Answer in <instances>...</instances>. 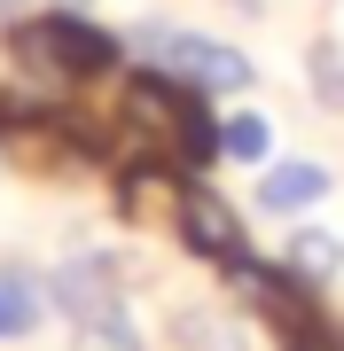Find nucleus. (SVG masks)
<instances>
[{
  "instance_id": "obj_1",
  "label": "nucleus",
  "mask_w": 344,
  "mask_h": 351,
  "mask_svg": "<svg viewBox=\"0 0 344 351\" xmlns=\"http://www.w3.org/2000/svg\"><path fill=\"white\" fill-rule=\"evenodd\" d=\"M110 164L126 156H165L180 164L188 180H204L219 164V117H211V94L180 86V78L149 71V63H126V78L110 86V133H102Z\"/></svg>"
},
{
  "instance_id": "obj_2",
  "label": "nucleus",
  "mask_w": 344,
  "mask_h": 351,
  "mask_svg": "<svg viewBox=\"0 0 344 351\" xmlns=\"http://www.w3.org/2000/svg\"><path fill=\"white\" fill-rule=\"evenodd\" d=\"M8 63H16V78H24L39 101H71L78 86L117 78L126 39H117L110 24H94L87 8H47V16L8 24Z\"/></svg>"
},
{
  "instance_id": "obj_3",
  "label": "nucleus",
  "mask_w": 344,
  "mask_h": 351,
  "mask_svg": "<svg viewBox=\"0 0 344 351\" xmlns=\"http://www.w3.org/2000/svg\"><path fill=\"white\" fill-rule=\"evenodd\" d=\"M117 39H126V63H149V71H165V78L211 94V101L219 94H258V63L242 47H227V39H211V32H188V24L149 16V24H133Z\"/></svg>"
},
{
  "instance_id": "obj_4",
  "label": "nucleus",
  "mask_w": 344,
  "mask_h": 351,
  "mask_svg": "<svg viewBox=\"0 0 344 351\" xmlns=\"http://www.w3.org/2000/svg\"><path fill=\"white\" fill-rule=\"evenodd\" d=\"M172 242H180L196 265H211V274H235V265L251 258V219H242L219 188L188 180L180 203H172Z\"/></svg>"
},
{
  "instance_id": "obj_5",
  "label": "nucleus",
  "mask_w": 344,
  "mask_h": 351,
  "mask_svg": "<svg viewBox=\"0 0 344 351\" xmlns=\"http://www.w3.org/2000/svg\"><path fill=\"white\" fill-rule=\"evenodd\" d=\"M47 304H55L63 320L117 313V304H126V258H117V250H71V258L47 274Z\"/></svg>"
},
{
  "instance_id": "obj_6",
  "label": "nucleus",
  "mask_w": 344,
  "mask_h": 351,
  "mask_svg": "<svg viewBox=\"0 0 344 351\" xmlns=\"http://www.w3.org/2000/svg\"><path fill=\"white\" fill-rule=\"evenodd\" d=\"M329 188H336V172L321 156H274L266 172L251 180V203L266 219H306V211H321L329 203Z\"/></svg>"
},
{
  "instance_id": "obj_7",
  "label": "nucleus",
  "mask_w": 344,
  "mask_h": 351,
  "mask_svg": "<svg viewBox=\"0 0 344 351\" xmlns=\"http://www.w3.org/2000/svg\"><path fill=\"white\" fill-rule=\"evenodd\" d=\"M180 188H188L180 164H165V156H126V164H117V219H126V226H157V219H165V226H172Z\"/></svg>"
},
{
  "instance_id": "obj_8",
  "label": "nucleus",
  "mask_w": 344,
  "mask_h": 351,
  "mask_svg": "<svg viewBox=\"0 0 344 351\" xmlns=\"http://www.w3.org/2000/svg\"><path fill=\"white\" fill-rule=\"evenodd\" d=\"M282 265H290L297 281H313L321 297L344 281V234L336 226H313V219H297L290 226V242H282Z\"/></svg>"
},
{
  "instance_id": "obj_9",
  "label": "nucleus",
  "mask_w": 344,
  "mask_h": 351,
  "mask_svg": "<svg viewBox=\"0 0 344 351\" xmlns=\"http://www.w3.org/2000/svg\"><path fill=\"white\" fill-rule=\"evenodd\" d=\"M165 343L172 351H251V336H242V320L227 304H172Z\"/></svg>"
},
{
  "instance_id": "obj_10",
  "label": "nucleus",
  "mask_w": 344,
  "mask_h": 351,
  "mask_svg": "<svg viewBox=\"0 0 344 351\" xmlns=\"http://www.w3.org/2000/svg\"><path fill=\"white\" fill-rule=\"evenodd\" d=\"M39 320H47V281L8 258V265H0V343L39 336Z\"/></svg>"
},
{
  "instance_id": "obj_11",
  "label": "nucleus",
  "mask_w": 344,
  "mask_h": 351,
  "mask_svg": "<svg viewBox=\"0 0 344 351\" xmlns=\"http://www.w3.org/2000/svg\"><path fill=\"white\" fill-rule=\"evenodd\" d=\"M219 164H235V172H266V164H274V125L258 110H227V117H219Z\"/></svg>"
},
{
  "instance_id": "obj_12",
  "label": "nucleus",
  "mask_w": 344,
  "mask_h": 351,
  "mask_svg": "<svg viewBox=\"0 0 344 351\" xmlns=\"http://www.w3.org/2000/svg\"><path fill=\"white\" fill-rule=\"evenodd\" d=\"M306 86H313V101H321L329 117H344V47H336L329 32L306 47Z\"/></svg>"
},
{
  "instance_id": "obj_13",
  "label": "nucleus",
  "mask_w": 344,
  "mask_h": 351,
  "mask_svg": "<svg viewBox=\"0 0 344 351\" xmlns=\"http://www.w3.org/2000/svg\"><path fill=\"white\" fill-rule=\"evenodd\" d=\"M71 351H149L141 343L133 313L117 304V313H94V320H71Z\"/></svg>"
},
{
  "instance_id": "obj_14",
  "label": "nucleus",
  "mask_w": 344,
  "mask_h": 351,
  "mask_svg": "<svg viewBox=\"0 0 344 351\" xmlns=\"http://www.w3.org/2000/svg\"><path fill=\"white\" fill-rule=\"evenodd\" d=\"M274 351H344V320L329 313V304H321L313 320H297V328H282V336H274Z\"/></svg>"
},
{
  "instance_id": "obj_15",
  "label": "nucleus",
  "mask_w": 344,
  "mask_h": 351,
  "mask_svg": "<svg viewBox=\"0 0 344 351\" xmlns=\"http://www.w3.org/2000/svg\"><path fill=\"white\" fill-rule=\"evenodd\" d=\"M47 8H87V0H47Z\"/></svg>"
},
{
  "instance_id": "obj_16",
  "label": "nucleus",
  "mask_w": 344,
  "mask_h": 351,
  "mask_svg": "<svg viewBox=\"0 0 344 351\" xmlns=\"http://www.w3.org/2000/svg\"><path fill=\"white\" fill-rule=\"evenodd\" d=\"M0 8H8V0H0Z\"/></svg>"
}]
</instances>
